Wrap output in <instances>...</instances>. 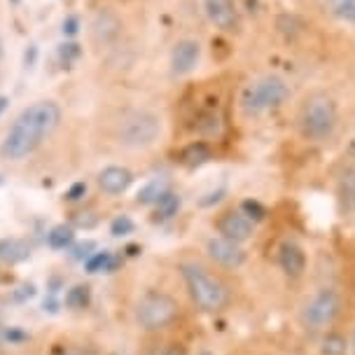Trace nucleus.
Segmentation results:
<instances>
[{
  "label": "nucleus",
  "mask_w": 355,
  "mask_h": 355,
  "mask_svg": "<svg viewBox=\"0 0 355 355\" xmlns=\"http://www.w3.org/2000/svg\"><path fill=\"white\" fill-rule=\"evenodd\" d=\"M78 26H80L78 17H68L66 21H63V33H66V35H75V33H78Z\"/></svg>",
  "instance_id": "c85d7f7f"
},
{
  "label": "nucleus",
  "mask_w": 355,
  "mask_h": 355,
  "mask_svg": "<svg viewBox=\"0 0 355 355\" xmlns=\"http://www.w3.org/2000/svg\"><path fill=\"white\" fill-rule=\"evenodd\" d=\"M180 274L196 309L206 311V313H218V311L227 309V304L232 300L230 288L211 269H206L199 262H182Z\"/></svg>",
  "instance_id": "7ed1b4c3"
},
{
  "label": "nucleus",
  "mask_w": 355,
  "mask_h": 355,
  "mask_svg": "<svg viewBox=\"0 0 355 355\" xmlns=\"http://www.w3.org/2000/svg\"><path fill=\"white\" fill-rule=\"evenodd\" d=\"M208 21L222 33H236L241 28V15L236 0H204Z\"/></svg>",
  "instance_id": "9d476101"
},
{
  "label": "nucleus",
  "mask_w": 355,
  "mask_h": 355,
  "mask_svg": "<svg viewBox=\"0 0 355 355\" xmlns=\"http://www.w3.org/2000/svg\"><path fill=\"white\" fill-rule=\"evenodd\" d=\"M171 73L173 78H185L192 75L201 63V42L196 37H180L171 47Z\"/></svg>",
  "instance_id": "1a4fd4ad"
},
{
  "label": "nucleus",
  "mask_w": 355,
  "mask_h": 355,
  "mask_svg": "<svg viewBox=\"0 0 355 355\" xmlns=\"http://www.w3.org/2000/svg\"><path fill=\"white\" fill-rule=\"evenodd\" d=\"M87 31H89V40H92L96 49H112L124 33V21L115 10L98 8L89 17Z\"/></svg>",
  "instance_id": "6e6552de"
},
{
  "label": "nucleus",
  "mask_w": 355,
  "mask_h": 355,
  "mask_svg": "<svg viewBox=\"0 0 355 355\" xmlns=\"http://www.w3.org/2000/svg\"><path fill=\"white\" fill-rule=\"evenodd\" d=\"M75 241V232L71 225H56L52 232L47 234V243L52 245L54 250H63L68 248Z\"/></svg>",
  "instance_id": "6ab92c4d"
},
{
  "label": "nucleus",
  "mask_w": 355,
  "mask_h": 355,
  "mask_svg": "<svg viewBox=\"0 0 355 355\" xmlns=\"http://www.w3.org/2000/svg\"><path fill=\"white\" fill-rule=\"evenodd\" d=\"M96 248V243L94 241H85V243H78L73 248V257L75 259H89L92 257V250Z\"/></svg>",
  "instance_id": "bb28decb"
},
{
  "label": "nucleus",
  "mask_w": 355,
  "mask_h": 355,
  "mask_svg": "<svg viewBox=\"0 0 355 355\" xmlns=\"http://www.w3.org/2000/svg\"><path fill=\"white\" fill-rule=\"evenodd\" d=\"M0 344H3V337H0Z\"/></svg>",
  "instance_id": "e433bc0d"
},
{
  "label": "nucleus",
  "mask_w": 355,
  "mask_h": 355,
  "mask_svg": "<svg viewBox=\"0 0 355 355\" xmlns=\"http://www.w3.org/2000/svg\"><path fill=\"white\" fill-rule=\"evenodd\" d=\"M353 355H355V334H353Z\"/></svg>",
  "instance_id": "72a5a7b5"
},
{
  "label": "nucleus",
  "mask_w": 355,
  "mask_h": 355,
  "mask_svg": "<svg viewBox=\"0 0 355 355\" xmlns=\"http://www.w3.org/2000/svg\"><path fill=\"white\" fill-rule=\"evenodd\" d=\"M180 204H182L180 194H175V192L162 194V199L155 204V220L166 222V220H171V218H175L178 211H180Z\"/></svg>",
  "instance_id": "f3484780"
},
{
  "label": "nucleus",
  "mask_w": 355,
  "mask_h": 355,
  "mask_svg": "<svg viewBox=\"0 0 355 355\" xmlns=\"http://www.w3.org/2000/svg\"><path fill=\"white\" fill-rule=\"evenodd\" d=\"M297 126L304 141L327 143L337 133L339 105L327 92H311L297 112Z\"/></svg>",
  "instance_id": "f03ea898"
},
{
  "label": "nucleus",
  "mask_w": 355,
  "mask_h": 355,
  "mask_svg": "<svg viewBox=\"0 0 355 355\" xmlns=\"http://www.w3.org/2000/svg\"><path fill=\"white\" fill-rule=\"evenodd\" d=\"M341 313V297L334 288H320L311 300L302 306V325L311 332H320L334 325Z\"/></svg>",
  "instance_id": "0eeeda50"
},
{
  "label": "nucleus",
  "mask_w": 355,
  "mask_h": 355,
  "mask_svg": "<svg viewBox=\"0 0 355 355\" xmlns=\"http://www.w3.org/2000/svg\"><path fill=\"white\" fill-rule=\"evenodd\" d=\"M157 355H185V348L178 346V344H168L166 348H162Z\"/></svg>",
  "instance_id": "c756f323"
},
{
  "label": "nucleus",
  "mask_w": 355,
  "mask_h": 355,
  "mask_svg": "<svg viewBox=\"0 0 355 355\" xmlns=\"http://www.w3.org/2000/svg\"><path fill=\"white\" fill-rule=\"evenodd\" d=\"M290 98L288 82L278 75H264L255 80L252 85L245 87L243 96H241V110L248 117H259L264 112H274L283 107Z\"/></svg>",
  "instance_id": "39448f33"
},
{
  "label": "nucleus",
  "mask_w": 355,
  "mask_h": 355,
  "mask_svg": "<svg viewBox=\"0 0 355 355\" xmlns=\"http://www.w3.org/2000/svg\"><path fill=\"white\" fill-rule=\"evenodd\" d=\"M346 351H348V341L339 332H327L320 341L322 355H346Z\"/></svg>",
  "instance_id": "aec40b11"
},
{
  "label": "nucleus",
  "mask_w": 355,
  "mask_h": 355,
  "mask_svg": "<svg viewBox=\"0 0 355 355\" xmlns=\"http://www.w3.org/2000/svg\"><path fill=\"white\" fill-rule=\"evenodd\" d=\"M31 257V245L21 239H3L0 241V259L10 264H19Z\"/></svg>",
  "instance_id": "2eb2a0df"
},
{
  "label": "nucleus",
  "mask_w": 355,
  "mask_h": 355,
  "mask_svg": "<svg viewBox=\"0 0 355 355\" xmlns=\"http://www.w3.org/2000/svg\"><path fill=\"white\" fill-rule=\"evenodd\" d=\"M133 173L124 166H105L98 173V187L107 196H119L131 187Z\"/></svg>",
  "instance_id": "4468645a"
},
{
  "label": "nucleus",
  "mask_w": 355,
  "mask_h": 355,
  "mask_svg": "<svg viewBox=\"0 0 355 355\" xmlns=\"http://www.w3.org/2000/svg\"><path fill=\"white\" fill-rule=\"evenodd\" d=\"M3 54H5V47H3V40H0V59H3Z\"/></svg>",
  "instance_id": "473e14b6"
},
{
  "label": "nucleus",
  "mask_w": 355,
  "mask_h": 355,
  "mask_svg": "<svg viewBox=\"0 0 355 355\" xmlns=\"http://www.w3.org/2000/svg\"><path fill=\"white\" fill-rule=\"evenodd\" d=\"M8 103H10V98H8V96H0V115L5 112V107H8Z\"/></svg>",
  "instance_id": "7c9ffc66"
},
{
  "label": "nucleus",
  "mask_w": 355,
  "mask_h": 355,
  "mask_svg": "<svg viewBox=\"0 0 355 355\" xmlns=\"http://www.w3.org/2000/svg\"><path fill=\"white\" fill-rule=\"evenodd\" d=\"M168 192V182L164 180V178H155V180H150L148 185L141 187V192L136 194V201L141 206H150V204H157V201L162 199V194Z\"/></svg>",
  "instance_id": "a211bd4d"
},
{
  "label": "nucleus",
  "mask_w": 355,
  "mask_h": 355,
  "mask_svg": "<svg viewBox=\"0 0 355 355\" xmlns=\"http://www.w3.org/2000/svg\"><path fill=\"white\" fill-rule=\"evenodd\" d=\"M61 122V107L54 101H35L24 107L12 122L0 145V157L8 162H21L40 148Z\"/></svg>",
  "instance_id": "f257e3e1"
},
{
  "label": "nucleus",
  "mask_w": 355,
  "mask_h": 355,
  "mask_svg": "<svg viewBox=\"0 0 355 355\" xmlns=\"http://www.w3.org/2000/svg\"><path fill=\"white\" fill-rule=\"evenodd\" d=\"M199 131L206 133V136H215V133L220 131V117L215 115V112H206V115H201Z\"/></svg>",
  "instance_id": "b1692460"
},
{
  "label": "nucleus",
  "mask_w": 355,
  "mask_h": 355,
  "mask_svg": "<svg viewBox=\"0 0 355 355\" xmlns=\"http://www.w3.org/2000/svg\"><path fill=\"white\" fill-rule=\"evenodd\" d=\"M241 211H243L252 222H259V220H264V215H266V208L259 204V201H252V199H245L243 204H241Z\"/></svg>",
  "instance_id": "393cba45"
},
{
  "label": "nucleus",
  "mask_w": 355,
  "mask_h": 355,
  "mask_svg": "<svg viewBox=\"0 0 355 355\" xmlns=\"http://www.w3.org/2000/svg\"><path fill=\"white\" fill-rule=\"evenodd\" d=\"M63 355H85V353H82V351H75V348H73V351H66Z\"/></svg>",
  "instance_id": "2f4dec72"
},
{
  "label": "nucleus",
  "mask_w": 355,
  "mask_h": 355,
  "mask_svg": "<svg viewBox=\"0 0 355 355\" xmlns=\"http://www.w3.org/2000/svg\"><path fill=\"white\" fill-rule=\"evenodd\" d=\"M112 255L107 250L103 252H94L92 257L87 259V271L89 274H98V271H107V269H112Z\"/></svg>",
  "instance_id": "5701e85b"
},
{
  "label": "nucleus",
  "mask_w": 355,
  "mask_h": 355,
  "mask_svg": "<svg viewBox=\"0 0 355 355\" xmlns=\"http://www.w3.org/2000/svg\"><path fill=\"white\" fill-rule=\"evenodd\" d=\"M351 24H353V26H355V15H353V19H351Z\"/></svg>",
  "instance_id": "f704fd0d"
},
{
  "label": "nucleus",
  "mask_w": 355,
  "mask_h": 355,
  "mask_svg": "<svg viewBox=\"0 0 355 355\" xmlns=\"http://www.w3.org/2000/svg\"><path fill=\"white\" fill-rule=\"evenodd\" d=\"M325 5H327L329 15L351 24V19L355 15V0H325Z\"/></svg>",
  "instance_id": "4be33fe9"
},
{
  "label": "nucleus",
  "mask_w": 355,
  "mask_h": 355,
  "mask_svg": "<svg viewBox=\"0 0 355 355\" xmlns=\"http://www.w3.org/2000/svg\"><path fill=\"white\" fill-rule=\"evenodd\" d=\"M162 136V117L148 107L124 110L115 122V141L122 148L145 150L152 148Z\"/></svg>",
  "instance_id": "20e7f679"
},
{
  "label": "nucleus",
  "mask_w": 355,
  "mask_h": 355,
  "mask_svg": "<svg viewBox=\"0 0 355 355\" xmlns=\"http://www.w3.org/2000/svg\"><path fill=\"white\" fill-rule=\"evenodd\" d=\"M278 264L288 278H300L306 271V252L295 241H283L278 248Z\"/></svg>",
  "instance_id": "ddd939ff"
},
{
  "label": "nucleus",
  "mask_w": 355,
  "mask_h": 355,
  "mask_svg": "<svg viewBox=\"0 0 355 355\" xmlns=\"http://www.w3.org/2000/svg\"><path fill=\"white\" fill-rule=\"evenodd\" d=\"M85 194H87V185H85V182H75V185L66 192V199L68 201H80Z\"/></svg>",
  "instance_id": "cd10ccee"
},
{
  "label": "nucleus",
  "mask_w": 355,
  "mask_h": 355,
  "mask_svg": "<svg viewBox=\"0 0 355 355\" xmlns=\"http://www.w3.org/2000/svg\"><path fill=\"white\" fill-rule=\"evenodd\" d=\"M133 232V222L131 218H126V215H119L117 220H112L110 225V234L112 236H126V234Z\"/></svg>",
  "instance_id": "a878e982"
},
{
  "label": "nucleus",
  "mask_w": 355,
  "mask_h": 355,
  "mask_svg": "<svg viewBox=\"0 0 355 355\" xmlns=\"http://www.w3.org/2000/svg\"><path fill=\"white\" fill-rule=\"evenodd\" d=\"M89 302H92V290H89V285H75V288L68 290L66 295V306L68 309H87Z\"/></svg>",
  "instance_id": "412c9836"
},
{
  "label": "nucleus",
  "mask_w": 355,
  "mask_h": 355,
  "mask_svg": "<svg viewBox=\"0 0 355 355\" xmlns=\"http://www.w3.org/2000/svg\"><path fill=\"white\" fill-rule=\"evenodd\" d=\"M206 252L213 262H218L220 266H225V269H239V266L245 262V250L241 248V243H234V241L225 236L208 239Z\"/></svg>",
  "instance_id": "f8f14e48"
},
{
  "label": "nucleus",
  "mask_w": 355,
  "mask_h": 355,
  "mask_svg": "<svg viewBox=\"0 0 355 355\" xmlns=\"http://www.w3.org/2000/svg\"><path fill=\"white\" fill-rule=\"evenodd\" d=\"M199 355H211V353H208V351H204V353H199Z\"/></svg>",
  "instance_id": "c9c22d12"
},
{
  "label": "nucleus",
  "mask_w": 355,
  "mask_h": 355,
  "mask_svg": "<svg viewBox=\"0 0 355 355\" xmlns=\"http://www.w3.org/2000/svg\"><path fill=\"white\" fill-rule=\"evenodd\" d=\"M220 236L234 241V243H245L255 234V222H252L243 211H227L218 218Z\"/></svg>",
  "instance_id": "9b49d317"
},
{
  "label": "nucleus",
  "mask_w": 355,
  "mask_h": 355,
  "mask_svg": "<svg viewBox=\"0 0 355 355\" xmlns=\"http://www.w3.org/2000/svg\"><path fill=\"white\" fill-rule=\"evenodd\" d=\"M208 159H211V148H208V143H204V141L189 143L187 148L180 152V162L189 168L201 166V164H206Z\"/></svg>",
  "instance_id": "dca6fc26"
},
{
  "label": "nucleus",
  "mask_w": 355,
  "mask_h": 355,
  "mask_svg": "<svg viewBox=\"0 0 355 355\" xmlns=\"http://www.w3.org/2000/svg\"><path fill=\"white\" fill-rule=\"evenodd\" d=\"M180 315V304L166 293H148L136 304V322L145 332H159L173 325Z\"/></svg>",
  "instance_id": "423d86ee"
}]
</instances>
